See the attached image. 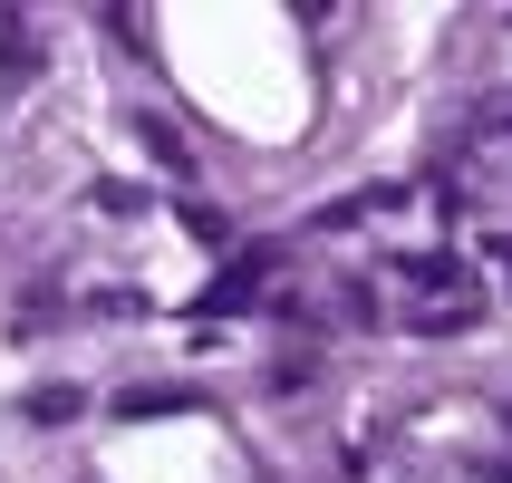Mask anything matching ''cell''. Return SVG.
<instances>
[]
</instances>
